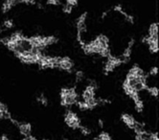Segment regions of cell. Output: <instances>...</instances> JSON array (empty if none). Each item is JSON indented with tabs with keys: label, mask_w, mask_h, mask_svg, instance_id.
<instances>
[{
	"label": "cell",
	"mask_w": 159,
	"mask_h": 140,
	"mask_svg": "<svg viewBox=\"0 0 159 140\" xmlns=\"http://www.w3.org/2000/svg\"><path fill=\"white\" fill-rule=\"evenodd\" d=\"M62 106H71L77 102V93L74 88H62L61 92Z\"/></svg>",
	"instance_id": "6da1fadb"
},
{
	"label": "cell",
	"mask_w": 159,
	"mask_h": 140,
	"mask_svg": "<svg viewBox=\"0 0 159 140\" xmlns=\"http://www.w3.org/2000/svg\"><path fill=\"white\" fill-rule=\"evenodd\" d=\"M65 122L70 128H72V129H80V127H81V122H80V119L78 118V116L76 115V113H74L73 111H68L66 113Z\"/></svg>",
	"instance_id": "7a4b0ae2"
},
{
	"label": "cell",
	"mask_w": 159,
	"mask_h": 140,
	"mask_svg": "<svg viewBox=\"0 0 159 140\" xmlns=\"http://www.w3.org/2000/svg\"><path fill=\"white\" fill-rule=\"evenodd\" d=\"M59 68L65 70V71H71V69L73 68V62L71 61L70 58H68V57L61 58Z\"/></svg>",
	"instance_id": "3957f363"
},
{
	"label": "cell",
	"mask_w": 159,
	"mask_h": 140,
	"mask_svg": "<svg viewBox=\"0 0 159 140\" xmlns=\"http://www.w3.org/2000/svg\"><path fill=\"white\" fill-rule=\"evenodd\" d=\"M95 87H96V86H95V85H91V86H87V87H86V89H85V90H84V95H83L84 102H87L88 100L93 99V98H94V91H95Z\"/></svg>",
	"instance_id": "277c9868"
},
{
	"label": "cell",
	"mask_w": 159,
	"mask_h": 140,
	"mask_svg": "<svg viewBox=\"0 0 159 140\" xmlns=\"http://www.w3.org/2000/svg\"><path fill=\"white\" fill-rule=\"evenodd\" d=\"M19 127V131L20 133L25 135V136H29L31 134V132H32V127L29 123H22V124H19L18 125Z\"/></svg>",
	"instance_id": "5b68a950"
},
{
	"label": "cell",
	"mask_w": 159,
	"mask_h": 140,
	"mask_svg": "<svg viewBox=\"0 0 159 140\" xmlns=\"http://www.w3.org/2000/svg\"><path fill=\"white\" fill-rule=\"evenodd\" d=\"M122 120H123V122L126 124L128 127H129V128H131V129H133V126H134V124H135V119L132 117L131 115H129V114H123L122 115Z\"/></svg>",
	"instance_id": "8992f818"
},
{
	"label": "cell",
	"mask_w": 159,
	"mask_h": 140,
	"mask_svg": "<svg viewBox=\"0 0 159 140\" xmlns=\"http://www.w3.org/2000/svg\"><path fill=\"white\" fill-rule=\"evenodd\" d=\"M147 44H149V47H150V50L152 51V53H157L158 52V40H152L150 39L149 42H148Z\"/></svg>",
	"instance_id": "52a82bcc"
},
{
	"label": "cell",
	"mask_w": 159,
	"mask_h": 140,
	"mask_svg": "<svg viewBox=\"0 0 159 140\" xmlns=\"http://www.w3.org/2000/svg\"><path fill=\"white\" fill-rule=\"evenodd\" d=\"M133 130L136 132V133H137V134L142 133L145 132V130H144V125L141 124V123H139V122H135V124L133 126Z\"/></svg>",
	"instance_id": "ba28073f"
},
{
	"label": "cell",
	"mask_w": 159,
	"mask_h": 140,
	"mask_svg": "<svg viewBox=\"0 0 159 140\" xmlns=\"http://www.w3.org/2000/svg\"><path fill=\"white\" fill-rule=\"evenodd\" d=\"M134 103H135V108L137 110V111H142L143 108H144V105H143V102L141 101V99L139 98L138 100L134 101Z\"/></svg>",
	"instance_id": "9c48e42d"
},
{
	"label": "cell",
	"mask_w": 159,
	"mask_h": 140,
	"mask_svg": "<svg viewBox=\"0 0 159 140\" xmlns=\"http://www.w3.org/2000/svg\"><path fill=\"white\" fill-rule=\"evenodd\" d=\"M3 26H4V28H6V29H11V28H13V27H14V22H13L12 19H7V20L4 21Z\"/></svg>",
	"instance_id": "30bf717a"
},
{
	"label": "cell",
	"mask_w": 159,
	"mask_h": 140,
	"mask_svg": "<svg viewBox=\"0 0 159 140\" xmlns=\"http://www.w3.org/2000/svg\"><path fill=\"white\" fill-rule=\"evenodd\" d=\"M95 140H111V138H110V136L107 133H101Z\"/></svg>",
	"instance_id": "8fae6325"
},
{
	"label": "cell",
	"mask_w": 159,
	"mask_h": 140,
	"mask_svg": "<svg viewBox=\"0 0 159 140\" xmlns=\"http://www.w3.org/2000/svg\"><path fill=\"white\" fill-rule=\"evenodd\" d=\"M72 10H73V7H71V6H69V5H64L63 7H62V12L64 14H67V15H69V14H71V12H72Z\"/></svg>",
	"instance_id": "7c38bea8"
},
{
	"label": "cell",
	"mask_w": 159,
	"mask_h": 140,
	"mask_svg": "<svg viewBox=\"0 0 159 140\" xmlns=\"http://www.w3.org/2000/svg\"><path fill=\"white\" fill-rule=\"evenodd\" d=\"M148 90H149V92L151 93V94L154 97H156L158 95V88L155 87V86H152V87H150L148 88Z\"/></svg>",
	"instance_id": "4fadbf2b"
},
{
	"label": "cell",
	"mask_w": 159,
	"mask_h": 140,
	"mask_svg": "<svg viewBox=\"0 0 159 140\" xmlns=\"http://www.w3.org/2000/svg\"><path fill=\"white\" fill-rule=\"evenodd\" d=\"M78 106H79V108L81 109V110H88L89 108H88V105H87V103L86 102H78Z\"/></svg>",
	"instance_id": "5bb4252c"
},
{
	"label": "cell",
	"mask_w": 159,
	"mask_h": 140,
	"mask_svg": "<svg viewBox=\"0 0 159 140\" xmlns=\"http://www.w3.org/2000/svg\"><path fill=\"white\" fill-rule=\"evenodd\" d=\"M38 101L40 103V104H42V105H44V106H46L47 105V99H46V97H45L43 94H41L39 98H38Z\"/></svg>",
	"instance_id": "9a60e30c"
},
{
	"label": "cell",
	"mask_w": 159,
	"mask_h": 140,
	"mask_svg": "<svg viewBox=\"0 0 159 140\" xmlns=\"http://www.w3.org/2000/svg\"><path fill=\"white\" fill-rule=\"evenodd\" d=\"M46 3L47 5H50V6H57L61 4V1L60 0H47Z\"/></svg>",
	"instance_id": "2e32d148"
},
{
	"label": "cell",
	"mask_w": 159,
	"mask_h": 140,
	"mask_svg": "<svg viewBox=\"0 0 159 140\" xmlns=\"http://www.w3.org/2000/svg\"><path fill=\"white\" fill-rule=\"evenodd\" d=\"M80 129H81V132H82V133L83 134H84V135H88V134H90V133H91V131H90L88 128H85V127H80Z\"/></svg>",
	"instance_id": "e0dca14e"
},
{
	"label": "cell",
	"mask_w": 159,
	"mask_h": 140,
	"mask_svg": "<svg viewBox=\"0 0 159 140\" xmlns=\"http://www.w3.org/2000/svg\"><path fill=\"white\" fill-rule=\"evenodd\" d=\"M78 3H79L78 0H66V4H67V5H69V6H71V7L77 6Z\"/></svg>",
	"instance_id": "ac0fdd59"
},
{
	"label": "cell",
	"mask_w": 159,
	"mask_h": 140,
	"mask_svg": "<svg viewBox=\"0 0 159 140\" xmlns=\"http://www.w3.org/2000/svg\"><path fill=\"white\" fill-rule=\"evenodd\" d=\"M86 17H87V13H84L81 16H80V17L77 19V22H85Z\"/></svg>",
	"instance_id": "d6986e66"
},
{
	"label": "cell",
	"mask_w": 159,
	"mask_h": 140,
	"mask_svg": "<svg viewBox=\"0 0 159 140\" xmlns=\"http://www.w3.org/2000/svg\"><path fill=\"white\" fill-rule=\"evenodd\" d=\"M124 16H125V17H126V20L127 21H129V23H134V17L132 16L128 15V14H125Z\"/></svg>",
	"instance_id": "ffe728a7"
},
{
	"label": "cell",
	"mask_w": 159,
	"mask_h": 140,
	"mask_svg": "<svg viewBox=\"0 0 159 140\" xmlns=\"http://www.w3.org/2000/svg\"><path fill=\"white\" fill-rule=\"evenodd\" d=\"M76 79H77V81H82L84 79V73H83V71H78L76 73Z\"/></svg>",
	"instance_id": "44dd1931"
},
{
	"label": "cell",
	"mask_w": 159,
	"mask_h": 140,
	"mask_svg": "<svg viewBox=\"0 0 159 140\" xmlns=\"http://www.w3.org/2000/svg\"><path fill=\"white\" fill-rule=\"evenodd\" d=\"M113 11L118 12V13H120V14H122L123 12H124V10H123V8H122L121 5H116V6H114V8H113Z\"/></svg>",
	"instance_id": "7402d4cb"
},
{
	"label": "cell",
	"mask_w": 159,
	"mask_h": 140,
	"mask_svg": "<svg viewBox=\"0 0 159 140\" xmlns=\"http://www.w3.org/2000/svg\"><path fill=\"white\" fill-rule=\"evenodd\" d=\"M157 73H158V68H157L156 66L152 67V68L151 69V71H150V74H151V75H152V76L157 75Z\"/></svg>",
	"instance_id": "603a6c76"
},
{
	"label": "cell",
	"mask_w": 159,
	"mask_h": 140,
	"mask_svg": "<svg viewBox=\"0 0 159 140\" xmlns=\"http://www.w3.org/2000/svg\"><path fill=\"white\" fill-rule=\"evenodd\" d=\"M23 140H37V139H36L35 137H33V136L29 135V136H25V138H24Z\"/></svg>",
	"instance_id": "cb8c5ba5"
},
{
	"label": "cell",
	"mask_w": 159,
	"mask_h": 140,
	"mask_svg": "<svg viewBox=\"0 0 159 140\" xmlns=\"http://www.w3.org/2000/svg\"><path fill=\"white\" fill-rule=\"evenodd\" d=\"M0 140H9V138L7 137V135L3 134V135H1V137H0Z\"/></svg>",
	"instance_id": "d4e9b609"
},
{
	"label": "cell",
	"mask_w": 159,
	"mask_h": 140,
	"mask_svg": "<svg viewBox=\"0 0 159 140\" xmlns=\"http://www.w3.org/2000/svg\"><path fill=\"white\" fill-rule=\"evenodd\" d=\"M107 13H108V12H104L103 15H102V18H105L107 16Z\"/></svg>",
	"instance_id": "484cf974"
},
{
	"label": "cell",
	"mask_w": 159,
	"mask_h": 140,
	"mask_svg": "<svg viewBox=\"0 0 159 140\" xmlns=\"http://www.w3.org/2000/svg\"><path fill=\"white\" fill-rule=\"evenodd\" d=\"M99 124H100V126H101V127H103V121H102V120H100V121H99Z\"/></svg>",
	"instance_id": "4316f807"
},
{
	"label": "cell",
	"mask_w": 159,
	"mask_h": 140,
	"mask_svg": "<svg viewBox=\"0 0 159 140\" xmlns=\"http://www.w3.org/2000/svg\"><path fill=\"white\" fill-rule=\"evenodd\" d=\"M43 140H47V139H43Z\"/></svg>",
	"instance_id": "83f0119b"
},
{
	"label": "cell",
	"mask_w": 159,
	"mask_h": 140,
	"mask_svg": "<svg viewBox=\"0 0 159 140\" xmlns=\"http://www.w3.org/2000/svg\"><path fill=\"white\" fill-rule=\"evenodd\" d=\"M0 32H1V29H0Z\"/></svg>",
	"instance_id": "f1b7e54d"
}]
</instances>
